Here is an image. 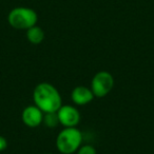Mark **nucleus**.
<instances>
[{"instance_id":"6","label":"nucleus","mask_w":154,"mask_h":154,"mask_svg":"<svg viewBox=\"0 0 154 154\" xmlns=\"http://www.w3.org/2000/svg\"><path fill=\"white\" fill-rule=\"evenodd\" d=\"M43 112L37 106L30 105L23 109L21 113V120L29 128H37L42 124Z\"/></svg>"},{"instance_id":"3","label":"nucleus","mask_w":154,"mask_h":154,"mask_svg":"<svg viewBox=\"0 0 154 154\" xmlns=\"http://www.w3.org/2000/svg\"><path fill=\"white\" fill-rule=\"evenodd\" d=\"M8 21L12 28L16 30H28L36 26L38 21L37 13L30 8L19 7L13 9L9 13Z\"/></svg>"},{"instance_id":"4","label":"nucleus","mask_w":154,"mask_h":154,"mask_svg":"<svg viewBox=\"0 0 154 154\" xmlns=\"http://www.w3.org/2000/svg\"><path fill=\"white\" fill-rule=\"evenodd\" d=\"M114 87V77L108 71H99L91 80V90L97 98L107 96Z\"/></svg>"},{"instance_id":"5","label":"nucleus","mask_w":154,"mask_h":154,"mask_svg":"<svg viewBox=\"0 0 154 154\" xmlns=\"http://www.w3.org/2000/svg\"><path fill=\"white\" fill-rule=\"evenodd\" d=\"M59 125L63 128H73L77 127L80 122V113L75 106L62 105L57 110Z\"/></svg>"},{"instance_id":"2","label":"nucleus","mask_w":154,"mask_h":154,"mask_svg":"<svg viewBox=\"0 0 154 154\" xmlns=\"http://www.w3.org/2000/svg\"><path fill=\"white\" fill-rule=\"evenodd\" d=\"M82 133L76 127L63 128L56 137V148L61 154L76 153L82 145Z\"/></svg>"},{"instance_id":"7","label":"nucleus","mask_w":154,"mask_h":154,"mask_svg":"<svg viewBox=\"0 0 154 154\" xmlns=\"http://www.w3.org/2000/svg\"><path fill=\"white\" fill-rule=\"evenodd\" d=\"M91 88L86 86H77L71 92V99L75 106H86L94 99Z\"/></svg>"},{"instance_id":"1","label":"nucleus","mask_w":154,"mask_h":154,"mask_svg":"<svg viewBox=\"0 0 154 154\" xmlns=\"http://www.w3.org/2000/svg\"><path fill=\"white\" fill-rule=\"evenodd\" d=\"M33 101L43 113L57 112L62 106V98L57 88L49 82H40L33 91Z\"/></svg>"},{"instance_id":"8","label":"nucleus","mask_w":154,"mask_h":154,"mask_svg":"<svg viewBox=\"0 0 154 154\" xmlns=\"http://www.w3.org/2000/svg\"><path fill=\"white\" fill-rule=\"evenodd\" d=\"M26 39L32 45H40L45 39V32L38 26H34L26 30Z\"/></svg>"},{"instance_id":"9","label":"nucleus","mask_w":154,"mask_h":154,"mask_svg":"<svg viewBox=\"0 0 154 154\" xmlns=\"http://www.w3.org/2000/svg\"><path fill=\"white\" fill-rule=\"evenodd\" d=\"M42 124L45 125L48 128H55L59 125V119H58L57 112H48L43 114Z\"/></svg>"},{"instance_id":"12","label":"nucleus","mask_w":154,"mask_h":154,"mask_svg":"<svg viewBox=\"0 0 154 154\" xmlns=\"http://www.w3.org/2000/svg\"><path fill=\"white\" fill-rule=\"evenodd\" d=\"M43 154H53V153H43Z\"/></svg>"},{"instance_id":"11","label":"nucleus","mask_w":154,"mask_h":154,"mask_svg":"<svg viewBox=\"0 0 154 154\" xmlns=\"http://www.w3.org/2000/svg\"><path fill=\"white\" fill-rule=\"evenodd\" d=\"M8 145H9V143H8L7 138H5V136H1V135H0V152L5 151L8 148Z\"/></svg>"},{"instance_id":"10","label":"nucleus","mask_w":154,"mask_h":154,"mask_svg":"<svg viewBox=\"0 0 154 154\" xmlns=\"http://www.w3.org/2000/svg\"><path fill=\"white\" fill-rule=\"evenodd\" d=\"M77 154H97L96 149L91 145H82V147L77 150Z\"/></svg>"}]
</instances>
